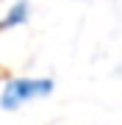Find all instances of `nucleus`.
Listing matches in <instances>:
<instances>
[{
	"instance_id": "f257e3e1",
	"label": "nucleus",
	"mask_w": 122,
	"mask_h": 125,
	"mask_svg": "<svg viewBox=\"0 0 122 125\" xmlns=\"http://www.w3.org/2000/svg\"><path fill=\"white\" fill-rule=\"evenodd\" d=\"M53 89V81H42V78H19V81H11L3 92V106L6 108H17L22 103L33 100V97H42Z\"/></svg>"
},
{
	"instance_id": "f03ea898",
	"label": "nucleus",
	"mask_w": 122,
	"mask_h": 125,
	"mask_svg": "<svg viewBox=\"0 0 122 125\" xmlns=\"http://www.w3.org/2000/svg\"><path fill=\"white\" fill-rule=\"evenodd\" d=\"M25 14H28V3L22 0V3H17V6H14V9H11L9 14H6V20L0 22V28H11V25L22 22V20H25Z\"/></svg>"
}]
</instances>
